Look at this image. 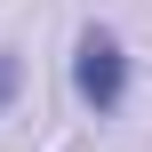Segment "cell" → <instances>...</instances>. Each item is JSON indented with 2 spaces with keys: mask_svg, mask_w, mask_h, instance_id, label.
I'll return each instance as SVG.
<instances>
[{
  "mask_svg": "<svg viewBox=\"0 0 152 152\" xmlns=\"http://www.w3.org/2000/svg\"><path fill=\"white\" fill-rule=\"evenodd\" d=\"M8 96H16V56H0V112H8Z\"/></svg>",
  "mask_w": 152,
  "mask_h": 152,
  "instance_id": "7a4b0ae2",
  "label": "cell"
},
{
  "mask_svg": "<svg viewBox=\"0 0 152 152\" xmlns=\"http://www.w3.org/2000/svg\"><path fill=\"white\" fill-rule=\"evenodd\" d=\"M72 96H80L96 120H112V112L128 104V48H120L112 24H88V32H80V48H72Z\"/></svg>",
  "mask_w": 152,
  "mask_h": 152,
  "instance_id": "6da1fadb",
  "label": "cell"
}]
</instances>
